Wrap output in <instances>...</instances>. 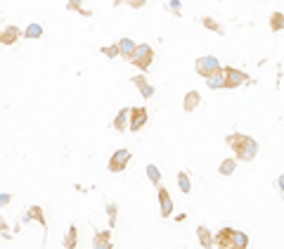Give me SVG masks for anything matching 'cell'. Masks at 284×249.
Instances as JSON below:
<instances>
[{
  "label": "cell",
  "instance_id": "83f0119b",
  "mask_svg": "<svg viewBox=\"0 0 284 249\" xmlns=\"http://www.w3.org/2000/svg\"><path fill=\"white\" fill-rule=\"evenodd\" d=\"M100 53L104 55V57H109V60H114V57H118V45H104Z\"/></svg>",
  "mask_w": 284,
  "mask_h": 249
},
{
  "label": "cell",
  "instance_id": "ffe728a7",
  "mask_svg": "<svg viewBox=\"0 0 284 249\" xmlns=\"http://www.w3.org/2000/svg\"><path fill=\"white\" fill-rule=\"evenodd\" d=\"M144 173H147V178H150V180H152V183H154L156 187L161 185V171H159V166H156V164H147Z\"/></svg>",
  "mask_w": 284,
  "mask_h": 249
},
{
  "label": "cell",
  "instance_id": "d6a6232c",
  "mask_svg": "<svg viewBox=\"0 0 284 249\" xmlns=\"http://www.w3.org/2000/svg\"><path fill=\"white\" fill-rule=\"evenodd\" d=\"M277 187H280V190H282V192H284V173H282V176H280V178H277Z\"/></svg>",
  "mask_w": 284,
  "mask_h": 249
},
{
  "label": "cell",
  "instance_id": "2e32d148",
  "mask_svg": "<svg viewBox=\"0 0 284 249\" xmlns=\"http://www.w3.org/2000/svg\"><path fill=\"white\" fill-rule=\"evenodd\" d=\"M196 237H199V244L204 249H211V247H216V240H213V232L206 228V225H199L196 228Z\"/></svg>",
  "mask_w": 284,
  "mask_h": 249
},
{
  "label": "cell",
  "instance_id": "30bf717a",
  "mask_svg": "<svg viewBox=\"0 0 284 249\" xmlns=\"http://www.w3.org/2000/svg\"><path fill=\"white\" fill-rule=\"evenodd\" d=\"M130 81H133L135 86H138V90H140V95H142L144 100H152V98H154V86H150V81L144 79V74H135Z\"/></svg>",
  "mask_w": 284,
  "mask_h": 249
},
{
  "label": "cell",
  "instance_id": "ac0fdd59",
  "mask_svg": "<svg viewBox=\"0 0 284 249\" xmlns=\"http://www.w3.org/2000/svg\"><path fill=\"white\" fill-rule=\"evenodd\" d=\"M234 171H237V159H234V157H230V159H222L220 166H218V173H220V176H232Z\"/></svg>",
  "mask_w": 284,
  "mask_h": 249
},
{
  "label": "cell",
  "instance_id": "d4e9b609",
  "mask_svg": "<svg viewBox=\"0 0 284 249\" xmlns=\"http://www.w3.org/2000/svg\"><path fill=\"white\" fill-rule=\"evenodd\" d=\"M43 36V27L40 24H28L24 29V38H40Z\"/></svg>",
  "mask_w": 284,
  "mask_h": 249
},
{
  "label": "cell",
  "instance_id": "4dcf8cb0",
  "mask_svg": "<svg viewBox=\"0 0 284 249\" xmlns=\"http://www.w3.org/2000/svg\"><path fill=\"white\" fill-rule=\"evenodd\" d=\"M10 199H12V195H8V192H2V195H0V206L10 204Z\"/></svg>",
  "mask_w": 284,
  "mask_h": 249
},
{
  "label": "cell",
  "instance_id": "f1b7e54d",
  "mask_svg": "<svg viewBox=\"0 0 284 249\" xmlns=\"http://www.w3.org/2000/svg\"><path fill=\"white\" fill-rule=\"evenodd\" d=\"M168 8L173 10V15H180V10H182V3H180V0H170Z\"/></svg>",
  "mask_w": 284,
  "mask_h": 249
},
{
  "label": "cell",
  "instance_id": "1f68e13d",
  "mask_svg": "<svg viewBox=\"0 0 284 249\" xmlns=\"http://www.w3.org/2000/svg\"><path fill=\"white\" fill-rule=\"evenodd\" d=\"M142 5H144V0H133V3H130V8H135V10H140Z\"/></svg>",
  "mask_w": 284,
  "mask_h": 249
},
{
  "label": "cell",
  "instance_id": "8992f818",
  "mask_svg": "<svg viewBox=\"0 0 284 249\" xmlns=\"http://www.w3.org/2000/svg\"><path fill=\"white\" fill-rule=\"evenodd\" d=\"M144 124H147V107H133L130 109V124H128V128L133 133H138V131H142Z\"/></svg>",
  "mask_w": 284,
  "mask_h": 249
},
{
  "label": "cell",
  "instance_id": "603a6c76",
  "mask_svg": "<svg viewBox=\"0 0 284 249\" xmlns=\"http://www.w3.org/2000/svg\"><path fill=\"white\" fill-rule=\"evenodd\" d=\"M232 247L234 249H246L248 247V235L242 230H234V240H232Z\"/></svg>",
  "mask_w": 284,
  "mask_h": 249
},
{
  "label": "cell",
  "instance_id": "5b68a950",
  "mask_svg": "<svg viewBox=\"0 0 284 249\" xmlns=\"http://www.w3.org/2000/svg\"><path fill=\"white\" fill-rule=\"evenodd\" d=\"M128 161H130V152L126 150V147H118V150L109 157V164H106V169L112 171V173H121V171H126V166H128Z\"/></svg>",
  "mask_w": 284,
  "mask_h": 249
},
{
  "label": "cell",
  "instance_id": "6da1fadb",
  "mask_svg": "<svg viewBox=\"0 0 284 249\" xmlns=\"http://www.w3.org/2000/svg\"><path fill=\"white\" fill-rule=\"evenodd\" d=\"M228 147L234 152V159L237 161H254L258 154V142L251 138V135L244 133H230L225 138Z\"/></svg>",
  "mask_w": 284,
  "mask_h": 249
},
{
  "label": "cell",
  "instance_id": "f546056e",
  "mask_svg": "<svg viewBox=\"0 0 284 249\" xmlns=\"http://www.w3.org/2000/svg\"><path fill=\"white\" fill-rule=\"evenodd\" d=\"M0 235H5V237H8V240H10V232H8V223H5V218H2V216H0Z\"/></svg>",
  "mask_w": 284,
  "mask_h": 249
},
{
  "label": "cell",
  "instance_id": "9c48e42d",
  "mask_svg": "<svg viewBox=\"0 0 284 249\" xmlns=\"http://www.w3.org/2000/svg\"><path fill=\"white\" fill-rule=\"evenodd\" d=\"M213 240L220 249H232V240H234V228H220L213 235Z\"/></svg>",
  "mask_w": 284,
  "mask_h": 249
},
{
  "label": "cell",
  "instance_id": "7c38bea8",
  "mask_svg": "<svg viewBox=\"0 0 284 249\" xmlns=\"http://www.w3.org/2000/svg\"><path fill=\"white\" fill-rule=\"evenodd\" d=\"M128 124H130V109H128V107H124V109H118V112H116L112 126H114V131L124 133V128H126Z\"/></svg>",
  "mask_w": 284,
  "mask_h": 249
},
{
  "label": "cell",
  "instance_id": "cb8c5ba5",
  "mask_svg": "<svg viewBox=\"0 0 284 249\" xmlns=\"http://www.w3.org/2000/svg\"><path fill=\"white\" fill-rule=\"evenodd\" d=\"M202 24H204L206 29H211V31H216L218 36L225 34V31H222V24H220V22H216L213 17H204V19H202Z\"/></svg>",
  "mask_w": 284,
  "mask_h": 249
},
{
  "label": "cell",
  "instance_id": "836d02e7",
  "mask_svg": "<svg viewBox=\"0 0 284 249\" xmlns=\"http://www.w3.org/2000/svg\"><path fill=\"white\" fill-rule=\"evenodd\" d=\"M232 249H234V247H232Z\"/></svg>",
  "mask_w": 284,
  "mask_h": 249
},
{
  "label": "cell",
  "instance_id": "ba28073f",
  "mask_svg": "<svg viewBox=\"0 0 284 249\" xmlns=\"http://www.w3.org/2000/svg\"><path fill=\"white\" fill-rule=\"evenodd\" d=\"M159 211L161 218H168L173 213V199H170V192L164 185H159Z\"/></svg>",
  "mask_w": 284,
  "mask_h": 249
},
{
  "label": "cell",
  "instance_id": "9a60e30c",
  "mask_svg": "<svg viewBox=\"0 0 284 249\" xmlns=\"http://www.w3.org/2000/svg\"><path fill=\"white\" fill-rule=\"evenodd\" d=\"M24 221H36V223H40V228L43 230H48V221H45V213L40 206H31L26 213H24Z\"/></svg>",
  "mask_w": 284,
  "mask_h": 249
},
{
  "label": "cell",
  "instance_id": "277c9868",
  "mask_svg": "<svg viewBox=\"0 0 284 249\" xmlns=\"http://www.w3.org/2000/svg\"><path fill=\"white\" fill-rule=\"evenodd\" d=\"M222 76H225V88H240L242 83H248V74L234 67H222Z\"/></svg>",
  "mask_w": 284,
  "mask_h": 249
},
{
  "label": "cell",
  "instance_id": "5bb4252c",
  "mask_svg": "<svg viewBox=\"0 0 284 249\" xmlns=\"http://www.w3.org/2000/svg\"><path fill=\"white\" fill-rule=\"evenodd\" d=\"M92 249H112V230H95Z\"/></svg>",
  "mask_w": 284,
  "mask_h": 249
},
{
  "label": "cell",
  "instance_id": "44dd1931",
  "mask_svg": "<svg viewBox=\"0 0 284 249\" xmlns=\"http://www.w3.org/2000/svg\"><path fill=\"white\" fill-rule=\"evenodd\" d=\"M268 22H270L272 31H284V12H272Z\"/></svg>",
  "mask_w": 284,
  "mask_h": 249
},
{
  "label": "cell",
  "instance_id": "3957f363",
  "mask_svg": "<svg viewBox=\"0 0 284 249\" xmlns=\"http://www.w3.org/2000/svg\"><path fill=\"white\" fill-rule=\"evenodd\" d=\"M130 62H133L138 69H142V74H144V71L152 67V62H154V50H152V45H147V43L138 45V50H135Z\"/></svg>",
  "mask_w": 284,
  "mask_h": 249
},
{
  "label": "cell",
  "instance_id": "52a82bcc",
  "mask_svg": "<svg viewBox=\"0 0 284 249\" xmlns=\"http://www.w3.org/2000/svg\"><path fill=\"white\" fill-rule=\"evenodd\" d=\"M24 36V31L19 27H14V24H10V27H5L2 31H0V45H14Z\"/></svg>",
  "mask_w": 284,
  "mask_h": 249
},
{
  "label": "cell",
  "instance_id": "4fadbf2b",
  "mask_svg": "<svg viewBox=\"0 0 284 249\" xmlns=\"http://www.w3.org/2000/svg\"><path fill=\"white\" fill-rule=\"evenodd\" d=\"M199 105H202V95H199V90H187L185 98H182V109H185V112H194Z\"/></svg>",
  "mask_w": 284,
  "mask_h": 249
},
{
  "label": "cell",
  "instance_id": "8fae6325",
  "mask_svg": "<svg viewBox=\"0 0 284 249\" xmlns=\"http://www.w3.org/2000/svg\"><path fill=\"white\" fill-rule=\"evenodd\" d=\"M116 45H118V57H124V60L130 62V60H133V55H135V50H138V43L130 41V38H121Z\"/></svg>",
  "mask_w": 284,
  "mask_h": 249
},
{
  "label": "cell",
  "instance_id": "e0dca14e",
  "mask_svg": "<svg viewBox=\"0 0 284 249\" xmlns=\"http://www.w3.org/2000/svg\"><path fill=\"white\" fill-rule=\"evenodd\" d=\"M78 247V228L69 225V230L64 235V249H76Z\"/></svg>",
  "mask_w": 284,
  "mask_h": 249
},
{
  "label": "cell",
  "instance_id": "d6986e66",
  "mask_svg": "<svg viewBox=\"0 0 284 249\" xmlns=\"http://www.w3.org/2000/svg\"><path fill=\"white\" fill-rule=\"evenodd\" d=\"M178 187H180V192H185V195L192 192V180H190V173H187V171H180V173H178Z\"/></svg>",
  "mask_w": 284,
  "mask_h": 249
},
{
  "label": "cell",
  "instance_id": "7402d4cb",
  "mask_svg": "<svg viewBox=\"0 0 284 249\" xmlns=\"http://www.w3.org/2000/svg\"><path fill=\"white\" fill-rule=\"evenodd\" d=\"M206 83H208V88L211 90H225V76H222V69L218 71L216 76H211Z\"/></svg>",
  "mask_w": 284,
  "mask_h": 249
},
{
  "label": "cell",
  "instance_id": "484cf974",
  "mask_svg": "<svg viewBox=\"0 0 284 249\" xmlns=\"http://www.w3.org/2000/svg\"><path fill=\"white\" fill-rule=\"evenodd\" d=\"M66 8H69V10H76V12H78V15H83V17H92V12H90L88 8H83L80 3H76V0L66 3Z\"/></svg>",
  "mask_w": 284,
  "mask_h": 249
},
{
  "label": "cell",
  "instance_id": "7a4b0ae2",
  "mask_svg": "<svg viewBox=\"0 0 284 249\" xmlns=\"http://www.w3.org/2000/svg\"><path fill=\"white\" fill-rule=\"evenodd\" d=\"M220 69L222 67H220V62H218V57H213V55H204V57H199L194 62V71L199 76H204L206 81L211 79V76H216Z\"/></svg>",
  "mask_w": 284,
  "mask_h": 249
},
{
  "label": "cell",
  "instance_id": "4316f807",
  "mask_svg": "<svg viewBox=\"0 0 284 249\" xmlns=\"http://www.w3.org/2000/svg\"><path fill=\"white\" fill-rule=\"evenodd\" d=\"M106 213H109V225H116V213H118L116 202H109V204H106Z\"/></svg>",
  "mask_w": 284,
  "mask_h": 249
}]
</instances>
